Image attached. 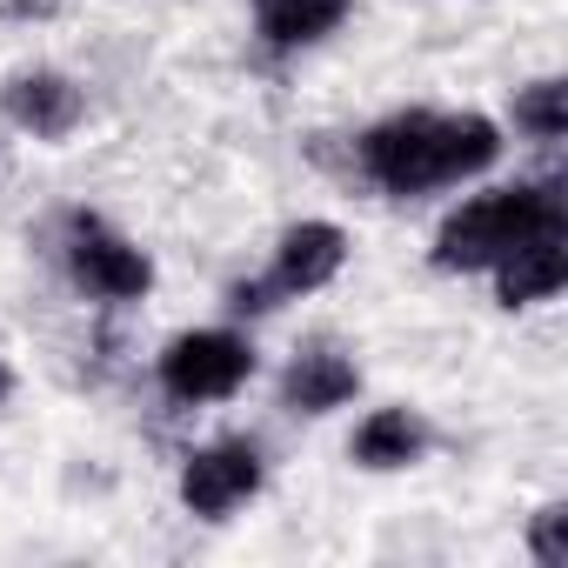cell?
<instances>
[{"mask_svg":"<svg viewBox=\"0 0 568 568\" xmlns=\"http://www.w3.org/2000/svg\"><path fill=\"white\" fill-rule=\"evenodd\" d=\"M348 261V234L335 221H302L281 234V254H274V295H315L342 274Z\"/></svg>","mask_w":568,"mask_h":568,"instance_id":"6","label":"cell"},{"mask_svg":"<svg viewBox=\"0 0 568 568\" xmlns=\"http://www.w3.org/2000/svg\"><path fill=\"white\" fill-rule=\"evenodd\" d=\"M501 154V134L488 114H388L382 128L362 134L355 168L382 187V194H428V187H455L468 174H488Z\"/></svg>","mask_w":568,"mask_h":568,"instance_id":"1","label":"cell"},{"mask_svg":"<svg viewBox=\"0 0 568 568\" xmlns=\"http://www.w3.org/2000/svg\"><path fill=\"white\" fill-rule=\"evenodd\" d=\"M14 395V375H8V362H0V402H8Z\"/></svg>","mask_w":568,"mask_h":568,"instance_id":"14","label":"cell"},{"mask_svg":"<svg viewBox=\"0 0 568 568\" xmlns=\"http://www.w3.org/2000/svg\"><path fill=\"white\" fill-rule=\"evenodd\" d=\"M561 281H568V227L528 234L521 247H508L495 261V295H501V308H535V302H548L561 288Z\"/></svg>","mask_w":568,"mask_h":568,"instance_id":"7","label":"cell"},{"mask_svg":"<svg viewBox=\"0 0 568 568\" xmlns=\"http://www.w3.org/2000/svg\"><path fill=\"white\" fill-rule=\"evenodd\" d=\"M348 21V0H254V28L267 48H315Z\"/></svg>","mask_w":568,"mask_h":568,"instance_id":"10","label":"cell"},{"mask_svg":"<svg viewBox=\"0 0 568 568\" xmlns=\"http://www.w3.org/2000/svg\"><path fill=\"white\" fill-rule=\"evenodd\" d=\"M568 227L561 207V181H521V187H495L475 194L468 207H455L435 234V267L468 274V267H495L508 247H521L528 234H555Z\"/></svg>","mask_w":568,"mask_h":568,"instance_id":"2","label":"cell"},{"mask_svg":"<svg viewBox=\"0 0 568 568\" xmlns=\"http://www.w3.org/2000/svg\"><path fill=\"white\" fill-rule=\"evenodd\" d=\"M515 128L535 141H561L568 134V88L561 81H528L515 94Z\"/></svg>","mask_w":568,"mask_h":568,"instance_id":"12","label":"cell"},{"mask_svg":"<svg viewBox=\"0 0 568 568\" xmlns=\"http://www.w3.org/2000/svg\"><path fill=\"white\" fill-rule=\"evenodd\" d=\"M422 448H428V428H422V415H408V408H375L362 428H355V462L362 468H375V475H388V468H408V462H422Z\"/></svg>","mask_w":568,"mask_h":568,"instance_id":"11","label":"cell"},{"mask_svg":"<svg viewBox=\"0 0 568 568\" xmlns=\"http://www.w3.org/2000/svg\"><path fill=\"white\" fill-rule=\"evenodd\" d=\"M355 388H362V368L348 355H335V348H308V355H295L288 375H281V402L295 415H328V408L355 402Z\"/></svg>","mask_w":568,"mask_h":568,"instance_id":"9","label":"cell"},{"mask_svg":"<svg viewBox=\"0 0 568 568\" xmlns=\"http://www.w3.org/2000/svg\"><path fill=\"white\" fill-rule=\"evenodd\" d=\"M254 375V348L227 328H194L161 348V388L174 402H227Z\"/></svg>","mask_w":568,"mask_h":568,"instance_id":"3","label":"cell"},{"mask_svg":"<svg viewBox=\"0 0 568 568\" xmlns=\"http://www.w3.org/2000/svg\"><path fill=\"white\" fill-rule=\"evenodd\" d=\"M261 475L267 468H261L254 442H214V448L187 455V468H181V508L201 515V521H221V515H234L261 488Z\"/></svg>","mask_w":568,"mask_h":568,"instance_id":"5","label":"cell"},{"mask_svg":"<svg viewBox=\"0 0 568 568\" xmlns=\"http://www.w3.org/2000/svg\"><path fill=\"white\" fill-rule=\"evenodd\" d=\"M68 274L81 281V288H88L94 302H141V295H148V281H154L148 254H141V247H128L121 234H108L94 214H74Z\"/></svg>","mask_w":568,"mask_h":568,"instance_id":"4","label":"cell"},{"mask_svg":"<svg viewBox=\"0 0 568 568\" xmlns=\"http://www.w3.org/2000/svg\"><path fill=\"white\" fill-rule=\"evenodd\" d=\"M561 528H568V508H555V501H548V508L528 521V548H535V561H541V568H561V561H568V541H561Z\"/></svg>","mask_w":568,"mask_h":568,"instance_id":"13","label":"cell"},{"mask_svg":"<svg viewBox=\"0 0 568 568\" xmlns=\"http://www.w3.org/2000/svg\"><path fill=\"white\" fill-rule=\"evenodd\" d=\"M8 114L28 128V134H41V141H61V134H74L81 128V114H88V101H81V88L68 81V74H21L14 88H8Z\"/></svg>","mask_w":568,"mask_h":568,"instance_id":"8","label":"cell"}]
</instances>
